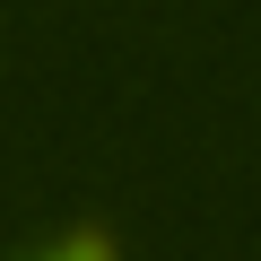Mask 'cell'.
<instances>
[{
	"label": "cell",
	"instance_id": "cell-1",
	"mask_svg": "<svg viewBox=\"0 0 261 261\" xmlns=\"http://www.w3.org/2000/svg\"><path fill=\"white\" fill-rule=\"evenodd\" d=\"M18 261H130V244H122V226L105 218V209H79V218H61L35 252H18Z\"/></svg>",
	"mask_w": 261,
	"mask_h": 261
}]
</instances>
